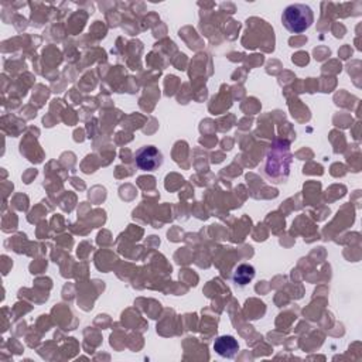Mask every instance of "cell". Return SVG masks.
Listing matches in <instances>:
<instances>
[{
  "instance_id": "6da1fadb",
  "label": "cell",
  "mask_w": 362,
  "mask_h": 362,
  "mask_svg": "<svg viewBox=\"0 0 362 362\" xmlns=\"http://www.w3.org/2000/svg\"><path fill=\"white\" fill-rule=\"evenodd\" d=\"M292 155L287 142L275 143L268 156L264 167V173L273 183H283L289 176Z\"/></svg>"
},
{
  "instance_id": "7a4b0ae2",
  "label": "cell",
  "mask_w": 362,
  "mask_h": 362,
  "mask_svg": "<svg viewBox=\"0 0 362 362\" xmlns=\"http://www.w3.org/2000/svg\"><path fill=\"white\" fill-rule=\"evenodd\" d=\"M314 22V13L310 6L303 4H295L287 6L282 15V23L285 29L293 34L307 32Z\"/></svg>"
},
{
  "instance_id": "3957f363",
  "label": "cell",
  "mask_w": 362,
  "mask_h": 362,
  "mask_svg": "<svg viewBox=\"0 0 362 362\" xmlns=\"http://www.w3.org/2000/svg\"><path fill=\"white\" fill-rule=\"evenodd\" d=\"M164 163L163 153L155 146H143L136 150L135 164L142 172H156Z\"/></svg>"
},
{
  "instance_id": "277c9868",
  "label": "cell",
  "mask_w": 362,
  "mask_h": 362,
  "mask_svg": "<svg viewBox=\"0 0 362 362\" xmlns=\"http://www.w3.org/2000/svg\"><path fill=\"white\" fill-rule=\"evenodd\" d=\"M214 351L222 358H233L239 351V344L232 335H221L214 341Z\"/></svg>"
},
{
  "instance_id": "5b68a950",
  "label": "cell",
  "mask_w": 362,
  "mask_h": 362,
  "mask_svg": "<svg viewBox=\"0 0 362 362\" xmlns=\"http://www.w3.org/2000/svg\"><path fill=\"white\" fill-rule=\"evenodd\" d=\"M255 275H257V271L252 265L243 264V265H239L238 268H235V271L232 273V282L238 287H245L254 280Z\"/></svg>"
}]
</instances>
